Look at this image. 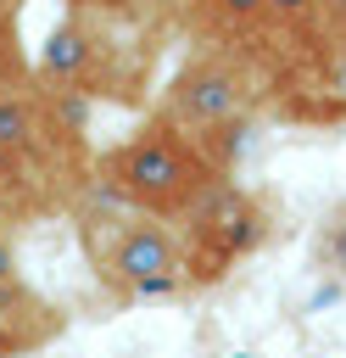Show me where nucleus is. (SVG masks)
<instances>
[{
    "mask_svg": "<svg viewBox=\"0 0 346 358\" xmlns=\"http://www.w3.org/2000/svg\"><path fill=\"white\" fill-rule=\"evenodd\" d=\"M212 185H218V168L201 157L195 140H184L167 123H151L100 157V190L151 218H184Z\"/></svg>",
    "mask_w": 346,
    "mask_h": 358,
    "instance_id": "nucleus-1",
    "label": "nucleus"
},
{
    "mask_svg": "<svg viewBox=\"0 0 346 358\" xmlns=\"http://www.w3.org/2000/svg\"><path fill=\"white\" fill-rule=\"evenodd\" d=\"M84 257L95 263L100 285L123 291V296H173L190 268H184V241L151 218V213H89L78 224Z\"/></svg>",
    "mask_w": 346,
    "mask_h": 358,
    "instance_id": "nucleus-2",
    "label": "nucleus"
},
{
    "mask_svg": "<svg viewBox=\"0 0 346 358\" xmlns=\"http://www.w3.org/2000/svg\"><path fill=\"white\" fill-rule=\"evenodd\" d=\"M184 268H190V280H218V274H229L240 257H251L262 241H268V213H262V201L251 196V190H240V185H229V179H218L190 213H184Z\"/></svg>",
    "mask_w": 346,
    "mask_h": 358,
    "instance_id": "nucleus-3",
    "label": "nucleus"
},
{
    "mask_svg": "<svg viewBox=\"0 0 346 358\" xmlns=\"http://www.w3.org/2000/svg\"><path fill=\"white\" fill-rule=\"evenodd\" d=\"M246 112V78L218 62V56H195L173 84H167V101H162V123L179 129L184 140H212L223 129H234Z\"/></svg>",
    "mask_w": 346,
    "mask_h": 358,
    "instance_id": "nucleus-4",
    "label": "nucleus"
},
{
    "mask_svg": "<svg viewBox=\"0 0 346 358\" xmlns=\"http://www.w3.org/2000/svg\"><path fill=\"white\" fill-rule=\"evenodd\" d=\"M0 336H6L11 352H33V347H45V341L61 336V313L17 274V280L0 285Z\"/></svg>",
    "mask_w": 346,
    "mask_h": 358,
    "instance_id": "nucleus-5",
    "label": "nucleus"
},
{
    "mask_svg": "<svg viewBox=\"0 0 346 358\" xmlns=\"http://www.w3.org/2000/svg\"><path fill=\"white\" fill-rule=\"evenodd\" d=\"M95 62H100V39H95L78 17L56 22L50 39H45V50H39V73H45L56 90H89V84H95Z\"/></svg>",
    "mask_w": 346,
    "mask_h": 358,
    "instance_id": "nucleus-6",
    "label": "nucleus"
},
{
    "mask_svg": "<svg viewBox=\"0 0 346 358\" xmlns=\"http://www.w3.org/2000/svg\"><path fill=\"white\" fill-rule=\"evenodd\" d=\"M50 123H45V106L39 95L28 90H0V145L17 151V157H39Z\"/></svg>",
    "mask_w": 346,
    "mask_h": 358,
    "instance_id": "nucleus-7",
    "label": "nucleus"
},
{
    "mask_svg": "<svg viewBox=\"0 0 346 358\" xmlns=\"http://www.w3.org/2000/svg\"><path fill=\"white\" fill-rule=\"evenodd\" d=\"M313 257L329 280H346V201L318 224V241H313Z\"/></svg>",
    "mask_w": 346,
    "mask_h": 358,
    "instance_id": "nucleus-8",
    "label": "nucleus"
},
{
    "mask_svg": "<svg viewBox=\"0 0 346 358\" xmlns=\"http://www.w3.org/2000/svg\"><path fill=\"white\" fill-rule=\"evenodd\" d=\"M212 11L229 17V22H240V28H251V22L268 17V0H212Z\"/></svg>",
    "mask_w": 346,
    "mask_h": 358,
    "instance_id": "nucleus-9",
    "label": "nucleus"
},
{
    "mask_svg": "<svg viewBox=\"0 0 346 358\" xmlns=\"http://www.w3.org/2000/svg\"><path fill=\"white\" fill-rule=\"evenodd\" d=\"M313 6H318V0H268V17H279V22H301V17H313Z\"/></svg>",
    "mask_w": 346,
    "mask_h": 358,
    "instance_id": "nucleus-10",
    "label": "nucleus"
},
{
    "mask_svg": "<svg viewBox=\"0 0 346 358\" xmlns=\"http://www.w3.org/2000/svg\"><path fill=\"white\" fill-rule=\"evenodd\" d=\"M22 168H28V157H17V151L0 145V190H17L22 185Z\"/></svg>",
    "mask_w": 346,
    "mask_h": 358,
    "instance_id": "nucleus-11",
    "label": "nucleus"
},
{
    "mask_svg": "<svg viewBox=\"0 0 346 358\" xmlns=\"http://www.w3.org/2000/svg\"><path fill=\"white\" fill-rule=\"evenodd\" d=\"M17 274H22V268H17V241L0 229V285H6V280H17Z\"/></svg>",
    "mask_w": 346,
    "mask_h": 358,
    "instance_id": "nucleus-12",
    "label": "nucleus"
},
{
    "mask_svg": "<svg viewBox=\"0 0 346 358\" xmlns=\"http://www.w3.org/2000/svg\"><path fill=\"white\" fill-rule=\"evenodd\" d=\"M0 358H17V352H11V347H6V336H0Z\"/></svg>",
    "mask_w": 346,
    "mask_h": 358,
    "instance_id": "nucleus-13",
    "label": "nucleus"
}]
</instances>
